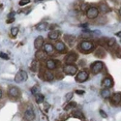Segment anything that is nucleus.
<instances>
[{
    "mask_svg": "<svg viewBox=\"0 0 121 121\" xmlns=\"http://www.w3.org/2000/svg\"><path fill=\"white\" fill-rule=\"evenodd\" d=\"M79 49L82 50V52H91L93 49V44L89 41H83L79 44Z\"/></svg>",
    "mask_w": 121,
    "mask_h": 121,
    "instance_id": "nucleus-1",
    "label": "nucleus"
},
{
    "mask_svg": "<svg viewBox=\"0 0 121 121\" xmlns=\"http://www.w3.org/2000/svg\"><path fill=\"white\" fill-rule=\"evenodd\" d=\"M78 72V68L77 66L73 65V64H67L64 67V73L66 75H70V76H74L76 75Z\"/></svg>",
    "mask_w": 121,
    "mask_h": 121,
    "instance_id": "nucleus-2",
    "label": "nucleus"
},
{
    "mask_svg": "<svg viewBox=\"0 0 121 121\" xmlns=\"http://www.w3.org/2000/svg\"><path fill=\"white\" fill-rule=\"evenodd\" d=\"M27 78H28V75H27V73L25 71H19L15 77V82L17 83H19V82H25Z\"/></svg>",
    "mask_w": 121,
    "mask_h": 121,
    "instance_id": "nucleus-3",
    "label": "nucleus"
},
{
    "mask_svg": "<svg viewBox=\"0 0 121 121\" xmlns=\"http://www.w3.org/2000/svg\"><path fill=\"white\" fill-rule=\"evenodd\" d=\"M103 67H104L103 62L97 61L91 65V71L93 72V74H99L103 70Z\"/></svg>",
    "mask_w": 121,
    "mask_h": 121,
    "instance_id": "nucleus-4",
    "label": "nucleus"
},
{
    "mask_svg": "<svg viewBox=\"0 0 121 121\" xmlns=\"http://www.w3.org/2000/svg\"><path fill=\"white\" fill-rule=\"evenodd\" d=\"M88 77H89V74L86 71H82L78 74L76 79H77L78 82H84L88 79Z\"/></svg>",
    "mask_w": 121,
    "mask_h": 121,
    "instance_id": "nucleus-5",
    "label": "nucleus"
},
{
    "mask_svg": "<svg viewBox=\"0 0 121 121\" xmlns=\"http://www.w3.org/2000/svg\"><path fill=\"white\" fill-rule=\"evenodd\" d=\"M86 15H87V17H88V18H91V19H92V18H95V17H98L99 11H98V9H97L96 7H91V8H89V9L87 10Z\"/></svg>",
    "mask_w": 121,
    "mask_h": 121,
    "instance_id": "nucleus-6",
    "label": "nucleus"
},
{
    "mask_svg": "<svg viewBox=\"0 0 121 121\" xmlns=\"http://www.w3.org/2000/svg\"><path fill=\"white\" fill-rule=\"evenodd\" d=\"M77 59H78V54H77L76 52H70V53L66 56L65 61H66L67 64H72L73 62L76 61Z\"/></svg>",
    "mask_w": 121,
    "mask_h": 121,
    "instance_id": "nucleus-7",
    "label": "nucleus"
},
{
    "mask_svg": "<svg viewBox=\"0 0 121 121\" xmlns=\"http://www.w3.org/2000/svg\"><path fill=\"white\" fill-rule=\"evenodd\" d=\"M8 93H9V96L11 98H17V97L19 96V90H18V88L13 86L11 88H9Z\"/></svg>",
    "mask_w": 121,
    "mask_h": 121,
    "instance_id": "nucleus-8",
    "label": "nucleus"
},
{
    "mask_svg": "<svg viewBox=\"0 0 121 121\" xmlns=\"http://www.w3.org/2000/svg\"><path fill=\"white\" fill-rule=\"evenodd\" d=\"M24 118H25L27 121H32V120H34V118H35V113H34V112H33V109H31V108L27 109L26 112H24Z\"/></svg>",
    "mask_w": 121,
    "mask_h": 121,
    "instance_id": "nucleus-9",
    "label": "nucleus"
},
{
    "mask_svg": "<svg viewBox=\"0 0 121 121\" xmlns=\"http://www.w3.org/2000/svg\"><path fill=\"white\" fill-rule=\"evenodd\" d=\"M46 65L48 70H54L56 68V61L52 59H48V60H47Z\"/></svg>",
    "mask_w": 121,
    "mask_h": 121,
    "instance_id": "nucleus-10",
    "label": "nucleus"
},
{
    "mask_svg": "<svg viewBox=\"0 0 121 121\" xmlns=\"http://www.w3.org/2000/svg\"><path fill=\"white\" fill-rule=\"evenodd\" d=\"M44 44V38L42 36H39L37 37V39L35 40V42H34V46L36 48H40Z\"/></svg>",
    "mask_w": 121,
    "mask_h": 121,
    "instance_id": "nucleus-11",
    "label": "nucleus"
},
{
    "mask_svg": "<svg viewBox=\"0 0 121 121\" xmlns=\"http://www.w3.org/2000/svg\"><path fill=\"white\" fill-rule=\"evenodd\" d=\"M113 85V82H112V78H106L104 79V82H103V86L106 87V88H110V87H112Z\"/></svg>",
    "mask_w": 121,
    "mask_h": 121,
    "instance_id": "nucleus-12",
    "label": "nucleus"
},
{
    "mask_svg": "<svg viewBox=\"0 0 121 121\" xmlns=\"http://www.w3.org/2000/svg\"><path fill=\"white\" fill-rule=\"evenodd\" d=\"M54 50V48L52 44H46L45 47H44V52H48V53H52Z\"/></svg>",
    "mask_w": 121,
    "mask_h": 121,
    "instance_id": "nucleus-13",
    "label": "nucleus"
},
{
    "mask_svg": "<svg viewBox=\"0 0 121 121\" xmlns=\"http://www.w3.org/2000/svg\"><path fill=\"white\" fill-rule=\"evenodd\" d=\"M55 48H56L57 52H63L64 50H65V45H64L62 42H57L56 45H55Z\"/></svg>",
    "mask_w": 121,
    "mask_h": 121,
    "instance_id": "nucleus-14",
    "label": "nucleus"
},
{
    "mask_svg": "<svg viewBox=\"0 0 121 121\" xmlns=\"http://www.w3.org/2000/svg\"><path fill=\"white\" fill-rule=\"evenodd\" d=\"M101 95H102V97L105 98V99H108L110 97V95H112V93H110L108 88H106V89H104V90L101 91Z\"/></svg>",
    "mask_w": 121,
    "mask_h": 121,
    "instance_id": "nucleus-15",
    "label": "nucleus"
},
{
    "mask_svg": "<svg viewBox=\"0 0 121 121\" xmlns=\"http://www.w3.org/2000/svg\"><path fill=\"white\" fill-rule=\"evenodd\" d=\"M46 56H47V54L45 52H43V50H38L37 53H36V58L38 60H43L46 58Z\"/></svg>",
    "mask_w": 121,
    "mask_h": 121,
    "instance_id": "nucleus-16",
    "label": "nucleus"
},
{
    "mask_svg": "<svg viewBox=\"0 0 121 121\" xmlns=\"http://www.w3.org/2000/svg\"><path fill=\"white\" fill-rule=\"evenodd\" d=\"M59 31H52L49 34H48V38L49 39H52V40H55L59 37Z\"/></svg>",
    "mask_w": 121,
    "mask_h": 121,
    "instance_id": "nucleus-17",
    "label": "nucleus"
},
{
    "mask_svg": "<svg viewBox=\"0 0 121 121\" xmlns=\"http://www.w3.org/2000/svg\"><path fill=\"white\" fill-rule=\"evenodd\" d=\"M47 26H48V23H46V22H41V23H39V24L36 26V28H37V30H39V31H43V30H45V29L47 28Z\"/></svg>",
    "mask_w": 121,
    "mask_h": 121,
    "instance_id": "nucleus-18",
    "label": "nucleus"
},
{
    "mask_svg": "<svg viewBox=\"0 0 121 121\" xmlns=\"http://www.w3.org/2000/svg\"><path fill=\"white\" fill-rule=\"evenodd\" d=\"M112 102L114 104H116V105L120 103V93H115L112 96Z\"/></svg>",
    "mask_w": 121,
    "mask_h": 121,
    "instance_id": "nucleus-19",
    "label": "nucleus"
},
{
    "mask_svg": "<svg viewBox=\"0 0 121 121\" xmlns=\"http://www.w3.org/2000/svg\"><path fill=\"white\" fill-rule=\"evenodd\" d=\"M35 99H36V102L38 103V104H40V103H43L44 102V96L42 95V94H36L35 95Z\"/></svg>",
    "mask_w": 121,
    "mask_h": 121,
    "instance_id": "nucleus-20",
    "label": "nucleus"
},
{
    "mask_svg": "<svg viewBox=\"0 0 121 121\" xmlns=\"http://www.w3.org/2000/svg\"><path fill=\"white\" fill-rule=\"evenodd\" d=\"M44 78H46V79H47V80H52L54 77H53V75H52V73H50L49 71H48V72H46V73H45Z\"/></svg>",
    "mask_w": 121,
    "mask_h": 121,
    "instance_id": "nucleus-21",
    "label": "nucleus"
},
{
    "mask_svg": "<svg viewBox=\"0 0 121 121\" xmlns=\"http://www.w3.org/2000/svg\"><path fill=\"white\" fill-rule=\"evenodd\" d=\"M64 38L66 39V41H67L70 45H71V44L74 42V40H75V37H74V36H70V35H66Z\"/></svg>",
    "mask_w": 121,
    "mask_h": 121,
    "instance_id": "nucleus-22",
    "label": "nucleus"
},
{
    "mask_svg": "<svg viewBox=\"0 0 121 121\" xmlns=\"http://www.w3.org/2000/svg\"><path fill=\"white\" fill-rule=\"evenodd\" d=\"M17 33H18V28H17V27H13V28L11 29V35H12L13 37H16V36L17 35Z\"/></svg>",
    "mask_w": 121,
    "mask_h": 121,
    "instance_id": "nucleus-23",
    "label": "nucleus"
},
{
    "mask_svg": "<svg viewBox=\"0 0 121 121\" xmlns=\"http://www.w3.org/2000/svg\"><path fill=\"white\" fill-rule=\"evenodd\" d=\"M39 90H40V88L38 86H34V87L31 88V93L34 94V95H36V94L39 93Z\"/></svg>",
    "mask_w": 121,
    "mask_h": 121,
    "instance_id": "nucleus-24",
    "label": "nucleus"
},
{
    "mask_svg": "<svg viewBox=\"0 0 121 121\" xmlns=\"http://www.w3.org/2000/svg\"><path fill=\"white\" fill-rule=\"evenodd\" d=\"M76 106H77V104H76V103H69V104L65 107V109H66V110H68V109L72 108H75Z\"/></svg>",
    "mask_w": 121,
    "mask_h": 121,
    "instance_id": "nucleus-25",
    "label": "nucleus"
},
{
    "mask_svg": "<svg viewBox=\"0 0 121 121\" xmlns=\"http://www.w3.org/2000/svg\"><path fill=\"white\" fill-rule=\"evenodd\" d=\"M72 98H73V92H69V93L65 96V100H66V101H70Z\"/></svg>",
    "mask_w": 121,
    "mask_h": 121,
    "instance_id": "nucleus-26",
    "label": "nucleus"
},
{
    "mask_svg": "<svg viewBox=\"0 0 121 121\" xmlns=\"http://www.w3.org/2000/svg\"><path fill=\"white\" fill-rule=\"evenodd\" d=\"M114 44H115V40H114V39H109V40H108V47H112Z\"/></svg>",
    "mask_w": 121,
    "mask_h": 121,
    "instance_id": "nucleus-27",
    "label": "nucleus"
},
{
    "mask_svg": "<svg viewBox=\"0 0 121 121\" xmlns=\"http://www.w3.org/2000/svg\"><path fill=\"white\" fill-rule=\"evenodd\" d=\"M30 2V0H22V1H19V5L21 6H24L26 4H28Z\"/></svg>",
    "mask_w": 121,
    "mask_h": 121,
    "instance_id": "nucleus-28",
    "label": "nucleus"
},
{
    "mask_svg": "<svg viewBox=\"0 0 121 121\" xmlns=\"http://www.w3.org/2000/svg\"><path fill=\"white\" fill-rule=\"evenodd\" d=\"M100 114H101V116H102V117H104V118H107V117H108L107 113L104 112V110H102V109L100 110Z\"/></svg>",
    "mask_w": 121,
    "mask_h": 121,
    "instance_id": "nucleus-29",
    "label": "nucleus"
},
{
    "mask_svg": "<svg viewBox=\"0 0 121 121\" xmlns=\"http://www.w3.org/2000/svg\"><path fill=\"white\" fill-rule=\"evenodd\" d=\"M0 57L1 58H4V59H6V60H8L9 59V56L8 55H6L5 53H3V52H0Z\"/></svg>",
    "mask_w": 121,
    "mask_h": 121,
    "instance_id": "nucleus-30",
    "label": "nucleus"
},
{
    "mask_svg": "<svg viewBox=\"0 0 121 121\" xmlns=\"http://www.w3.org/2000/svg\"><path fill=\"white\" fill-rule=\"evenodd\" d=\"M32 71H37V62L36 61H34L33 62V67H32Z\"/></svg>",
    "mask_w": 121,
    "mask_h": 121,
    "instance_id": "nucleus-31",
    "label": "nucleus"
},
{
    "mask_svg": "<svg viewBox=\"0 0 121 121\" xmlns=\"http://www.w3.org/2000/svg\"><path fill=\"white\" fill-rule=\"evenodd\" d=\"M76 93H78V95H82V94H84V91L83 90H77Z\"/></svg>",
    "mask_w": 121,
    "mask_h": 121,
    "instance_id": "nucleus-32",
    "label": "nucleus"
},
{
    "mask_svg": "<svg viewBox=\"0 0 121 121\" xmlns=\"http://www.w3.org/2000/svg\"><path fill=\"white\" fill-rule=\"evenodd\" d=\"M14 17H15V13H14V12L10 13V14L8 15V17H9V18H11V17H12V18H14Z\"/></svg>",
    "mask_w": 121,
    "mask_h": 121,
    "instance_id": "nucleus-33",
    "label": "nucleus"
},
{
    "mask_svg": "<svg viewBox=\"0 0 121 121\" xmlns=\"http://www.w3.org/2000/svg\"><path fill=\"white\" fill-rule=\"evenodd\" d=\"M88 6H87V4H84L82 7V10H86V8H87Z\"/></svg>",
    "mask_w": 121,
    "mask_h": 121,
    "instance_id": "nucleus-34",
    "label": "nucleus"
},
{
    "mask_svg": "<svg viewBox=\"0 0 121 121\" xmlns=\"http://www.w3.org/2000/svg\"><path fill=\"white\" fill-rule=\"evenodd\" d=\"M1 98H2V90L0 89V99H1Z\"/></svg>",
    "mask_w": 121,
    "mask_h": 121,
    "instance_id": "nucleus-35",
    "label": "nucleus"
}]
</instances>
